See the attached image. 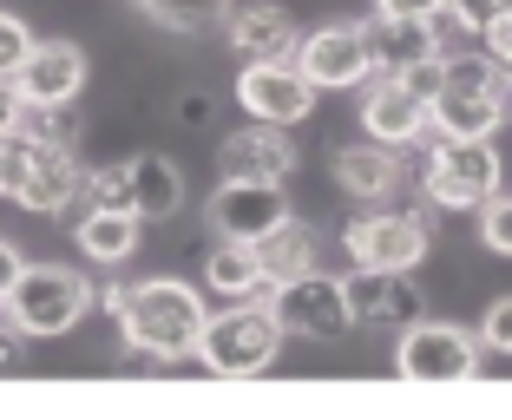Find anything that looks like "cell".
I'll use <instances>...</instances> for the list:
<instances>
[{"instance_id": "25", "label": "cell", "mask_w": 512, "mask_h": 420, "mask_svg": "<svg viewBox=\"0 0 512 420\" xmlns=\"http://www.w3.org/2000/svg\"><path fill=\"white\" fill-rule=\"evenodd\" d=\"M138 7L171 33H204L217 20H230V0H138Z\"/></svg>"}, {"instance_id": "27", "label": "cell", "mask_w": 512, "mask_h": 420, "mask_svg": "<svg viewBox=\"0 0 512 420\" xmlns=\"http://www.w3.org/2000/svg\"><path fill=\"white\" fill-rule=\"evenodd\" d=\"M480 243L493 256H512V191H493L480 204Z\"/></svg>"}, {"instance_id": "5", "label": "cell", "mask_w": 512, "mask_h": 420, "mask_svg": "<svg viewBox=\"0 0 512 420\" xmlns=\"http://www.w3.org/2000/svg\"><path fill=\"white\" fill-rule=\"evenodd\" d=\"M270 309L283 322V335H302V342H342L355 329V309H348V283L322 270H302L289 283L270 289Z\"/></svg>"}, {"instance_id": "9", "label": "cell", "mask_w": 512, "mask_h": 420, "mask_svg": "<svg viewBox=\"0 0 512 420\" xmlns=\"http://www.w3.org/2000/svg\"><path fill=\"white\" fill-rule=\"evenodd\" d=\"M296 66L309 73V86H368L375 79V60H368V40L362 27H348V20H335V27H316L309 40L296 46Z\"/></svg>"}, {"instance_id": "23", "label": "cell", "mask_w": 512, "mask_h": 420, "mask_svg": "<svg viewBox=\"0 0 512 420\" xmlns=\"http://www.w3.org/2000/svg\"><path fill=\"white\" fill-rule=\"evenodd\" d=\"M204 283L217 289V296H256V289H270L263 283V263H256V243H237L224 237V250H211V263H204Z\"/></svg>"}, {"instance_id": "13", "label": "cell", "mask_w": 512, "mask_h": 420, "mask_svg": "<svg viewBox=\"0 0 512 420\" xmlns=\"http://www.w3.org/2000/svg\"><path fill=\"white\" fill-rule=\"evenodd\" d=\"M506 99L512 86H480V79H447L440 99L427 105L440 138H493L499 119H506Z\"/></svg>"}, {"instance_id": "28", "label": "cell", "mask_w": 512, "mask_h": 420, "mask_svg": "<svg viewBox=\"0 0 512 420\" xmlns=\"http://www.w3.org/2000/svg\"><path fill=\"white\" fill-rule=\"evenodd\" d=\"M27 178H33V145L7 132V138H0V197H14V204H20Z\"/></svg>"}, {"instance_id": "33", "label": "cell", "mask_w": 512, "mask_h": 420, "mask_svg": "<svg viewBox=\"0 0 512 420\" xmlns=\"http://www.w3.org/2000/svg\"><path fill=\"white\" fill-rule=\"evenodd\" d=\"M375 14H401V20H434L440 0H375Z\"/></svg>"}, {"instance_id": "30", "label": "cell", "mask_w": 512, "mask_h": 420, "mask_svg": "<svg viewBox=\"0 0 512 420\" xmlns=\"http://www.w3.org/2000/svg\"><path fill=\"white\" fill-rule=\"evenodd\" d=\"M27 53H33V33H27V20H20V14H0V79H14Z\"/></svg>"}, {"instance_id": "24", "label": "cell", "mask_w": 512, "mask_h": 420, "mask_svg": "<svg viewBox=\"0 0 512 420\" xmlns=\"http://www.w3.org/2000/svg\"><path fill=\"white\" fill-rule=\"evenodd\" d=\"M14 138H27L33 151H73V145H79V125H73V112H66V105H46V99H20Z\"/></svg>"}, {"instance_id": "14", "label": "cell", "mask_w": 512, "mask_h": 420, "mask_svg": "<svg viewBox=\"0 0 512 420\" xmlns=\"http://www.w3.org/2000/svg\"><path fill=\"white\" fill-rule=\"evenodd\" d=\"M427 105L401 86L394 73H375V86L362 92V132L381 138V145H421L427 138Z\"/></svg>"}, {"instance_id": "8", "label": "cell", "mask_w": 512, "mask_h": 420, "mask_svg": "<svg viewBox=\"0 0 512 420\" xmlns=\"http://www.w3.org/2000/svg\"><path fill=\"white\" fill-rule=\"evenodd\" d=\"M237 105L250 112V119L296 125V119H309L316 86H309V73H302L296 60H243V73H237Z\"/></svg>"}, {"instance_id": "10", "label": "cell", "mask_w": 512, "mask_h": 420, "mask_svg": "<svg viewBox=\"0 0 512 420\" xmlns=\"http://www.w3.org/2000/svg\"><path fill=\"white\" fill-rule=\"evenodd\" d=\"M217 165H224V178H256V184H289L296 178V145H289V125H270V119H250L237 125V132L224 138V151H217Z\"/></svg>"}, {"instance_id": "3", "label": "cell", "mask_w": 512, "mask_h": 420, "mask_svg": "<svg viewBox=\"0 0 512 420\" xmlns=\"http://www.w3.org/2000/svg\"><path fill=\"white\" fill-rule=\"evenodd\" d=\"M499 191V151L493 138H440L421 165V197L434 210H467Z\"/></svg>"}, {"instance_id": "7", "label": "cell", "mask_w": 512, "mask_h": 420, "mask_svg": "<svg viewBox=\"0 0 512 420\" xmlns=\"http://www.w3.org/2000/svg\"><path fill=\"white\" fill-rule=\"evenodd\" d=\"M348 256H355V270H414L427 256V224L414 210H362V217H348L342 230Z\"/></svg>"}, {"instance_id": "36", "label": "cell", "mask_w": 512, "mask_h": 420, "mask_svg": "<svg viewBox=\"0 0 512 420\" xmlns=\"http://www.w3.org/2000/svg\"><path fill=\"white\" fill-rule=\"evenodd\" d=\"M99 302H106V315H125V302H132V283H112Z\"/></svg>"}, {"instance_id": "17", "label": "cell", "mask_w": 512, "mask_h": 420, "mask_svg": "<svg viewBox=\"0 0 512 420\" xmlns=\"http://www.w3.org/2000/svg\"><path fill=\"white\" fill-rule=\"evenodd\" d=\"M362 40H368V60H375V73H407L414 60L440 53L434 20H401V14H375V20L362 27Z\"/></svg>"}, {"instance_id": "34", "label": "cell", "mask_w": 512, "mask_h": 420, "mask_svg": "<svg viewBox=\"0 0 512 420\" xmlns=\"http://www.w3.org/2000/svg\"><path fill=\"white\" fill-rule=\"evenodd\" d=\"M20 270H27V263H20V250H14V243H0V302H7V289L20 283Z\"/></svg>"}, {"instance_id": "12", "label": "cell", "mask_w": 512, "mask_h": 420, "mask_svg": "<svg viewBox=\"0 0 512 420\" xmlns=\"http://www.w3.org/2000/svg\"><path fill=\"white\" fill-rule=\"evenodd\" d=\"M283 217H289V197H283V184L224 178V191L211 197V224H217V237H237V243L270 237V230L283 224Z\"/></svg>"}, {"instance_id": "31", "label": "cell", "mask_w": 512, "mask_h": 420, "mask_svg": "<svg viewBox=\"0 0 512 420\" xmlns=\"http://www.w3.org/2000/svg\"><path fill=\"white\" fill-rule=\"evenodd\" d=\"M480 40H486V53H493V60L506 66V79H512V7H499V14L486 20V33H480Z\"/></svg>"}, {"instance_id": "20", "label": "cell", "mask_w": 512, "mask_h": 420, "mask_svg": "<svg viewBox=\"0 0 512 420\" xmlns=\"http://www.w3.org/2000/svg\"><path fill=\"white\" fill-rule=\"evenodd\" d=\"M256 263H263V283L270 289L289 283V276H302V270H316V230L283 217L270 237H256Z\"/></svg>"}, {"instance_id": "16", "label": "cell", "mask_w": 512, "mask_h": 420, "mask_svg": "<svg viewBox=\"0 0 512 420\" xmlns=\"http://www.w3.org/2000/svg\"><path fill=\"white\" fill-rule=\"evenodd\" d=\"M335 184H342L355 204H381V197H394V184H401V158H394V145H381V138H355V145L335 151Z\"/></svg>"}, {"instance_id": "37", "label": "cell", "mask_w": 512, "mask_h": 420, "mask_svg": "<svg viewBox=\"0 0 512 420\" xmlns=\"http://www.w3.org/2000/svg\"><path fill=\"white\" fill-rule=\"evenodd\" d=\"M178 119H184V125H204V119H211V99H184Z\"/></svg>"}, {"instance_id": "35", "label": "cell", "mask_w": 512, "mask_h": 420, "mask_svg": "<svg viewBox=\"0 0 512 420\" xmlns=\"http://www.w3.org/2000/svg\"><path fill=\"white\" fill-rule=\"evenodd\" d=\"M14 119H20V86H14V79H0V138L14 132Z\"/></svg>"}, {"instance_id": "2", "label": "cell", "mask_w": 512, "mask_h": 420, "mask_svg": "<svg viewBox=\"0 0 512 420\" xmlns=\"http://www.w3.org/2000/svg\"><path fill=\"white\" fill-rule=\"evenodd\" d=\"M276 342H283V322H276V309H270V289H256V296H237V309L204 322L197 361L224 381H250L276 361Z\"/></svg>"}, {"instance_id": "15", "label": "cell", "mask_w": 512, "mask_h": 420, "mask_svg": "<svg viewBox=\"0 0 512 420\" xmlns=\"http://www.w3.org/2000/svg\"><path fill=\"white\" fill-rule=\"evenodd\" d=\"M20 99H46V105H73L79 86H86V53H79L73 40H33V53L20 60L14 73Z\"/></svg>"}, {"instance_id": "11", "label": "cell", "mask_w": 512, "mask_h": 420, "mask_svg": "<svg viewBox=\"0 0 512 420\" xmlns=\"http://www.w3.org/2000/svg\"><path fill=\"white\" fill-rule=\"evenodd\" d=\"M348 309L362 329H414L427 315L414 270H355L348 276Z\"/></svg>"}, {"instance_id": "4", "label": "cell", "mask_w": 512, "mask_h": 420, "mask_svg": "<svg viewBox=\"0 0 512 420\" xmlns=\"http://www.w3.org/2000/svg\"><path fill=\"white\" fill-rule=\"evenodd\" d=\"M92 309V283L60 263H27L20 283L7 289V315L20 322V335H66L79 315Z\"/></svg>"}, {"instance_id": "26", "label": "cell", "mask_w": 512, "mask_h": 420, "mask_svg": "<svg viewBox=\"0 0 512 420\" xmlns=\"http://www.w3.org/2000/svg\"><path fill=\"white\" fill-rule=\"evenodd\" d=\"M86 204L92 210H138L132 165H99V171H86Z\"/></svg>"}, {"instance_id": "19", "label": "cell", "mask_w": 512, "mask_h": 420, "mask_svg": "<svg viewBox=\"0 0 512 420\" xmlns=\"http://www.w3.org/2000/svg\"><path fill=\"white\" fill-rule=\"evenodd\" d=\"M73 197H86L79 151H33V178H27V191H20V204L40 210V217H60Z\"/></svg>"}, {"instance_id": "22", "label": "cell", "mask_w": 512, "mask_h": 420, "mask_svg": "<svg viewBox=\"0 0 512 420\" xmlns=\"http://www.w3.org/2000/svg\"><path fill=\"white\" fill-rule=\"evenodd\" d=\"M138 210H86V224H79V250L92 263H125L138 250Z\"/></svg>"}, {"instance_id": "21", "label": "cell", "mask_w": 512, "mask_h": 420, "mask_svg": "<svg viewBox=\"0 0 512 420\" xmlns=\"http://www.w3.org/2000/svg\"><path fill=\"white\" fill-rule=\"evenodd\" d=\"M132 165V197H138V217H171V210L184 204V178L171 158H158V151H138V158H125Z\"/></svg>"}, {"instance_id": "6", "label": "cell", "mask_w": 512, "mask_h": 420, "mask_svg": "<svg viewBox=\"0 0 512 420\" xmlns=\"http://www.w3.org/2000/svg\"><path fill=\"white\" fill-rule=\"evenodd\" d=\"M401 375L407 381H427V388H453V381H473L480 375V342L453 322H414L401 329Z\"/></svg>"}, {"instance_id": "1", "label": "cell", "mask_w": 512, "mask_h": 420, "mask_svg": "<svg viewBox=\"0 0 512 420\" xmlns=\"http://www.w3.org/2000/svg\"><path fill=\"white\" fill-rule=\"evenodd\" d=\"M204 322H211V315H204V302H197L191 283H132V302H125V315H119L132 355H151V361L197 355Z\"/></svg>"}, {"instance_id": "18", "label": "cell", "mask_w": 512, "mask_h": 420, "mask_svg": "<svg viewBox=\"0 0 512 420\" xmlns=\"http://www.w3.org/2000/svg\"><path fill=\"white\" fill-rule=\"evenodd\" d=\"M230 46H237L243 60H296L302 33L283 7H237L230 14Z\"/></svg>"}, {"instance_id": "29", "label": "cell", "mask_w": 512, "mask_h": 420, "mask_svg": "<svg viewBox=\"0 0 512 420\" xmlns=\"http://www.w3.org/2000/svg\"><path fill=\"white\" fill-rule=\"evenodd\" d=\"M394 79H401V86L414 92L421 105H434V99H440V86H447V53H427V60H414L407 73H394Z\"/></svg>"}, {"instance_id": "32", "label": "cell", "mask_w": 512, "mask_h": 420, "mask_svg": "<svg viewBox=\"0 0 512 420\" xmlns=\"http://www.w3.org/2000/svg\"><path fill=\"white\" fill-rule=\"evenodd\" d=\"M486 348H499V355H512V296H499L493 309H486Z\"/></svg>"}]
</instances>
